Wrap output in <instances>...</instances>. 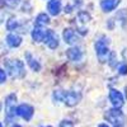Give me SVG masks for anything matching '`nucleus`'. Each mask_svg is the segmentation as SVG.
Here are the masks:
<instances>
[{"instance_id": "8", "label": "nucleus", "mask_w": 127, "mask_h": 127, "mask_svg": "<svg viewBox=\"0 0 127 127\" xmlns=\"http://www.w3.org/2000/svg\"><path fill=\"white\" fill-rule=\"evenodd\" d=\"M5 78H6V75H5V72H4L3 70H0V83H3V81H5Z\"/></svg>"}, {"instance_id": "3", "label": "nucleus", "mask_w": 127, "mask_h": 127, "mask_svg": "<svg viewBox=\"0 0 127 127\" xmlns=\"http://www.w3.org/2000/svg\"><path fill=\"white\" fill-rule=\"evenodd\" d=\"M117 4H118V0H103L100 5H102V8L105 10V12H108V10L113 9Z\"/></svg>"}, {"instance_id": "5", "label": "nucleus", "mask_w": 127, "mask_h": 127, "mask_svg": "<svg viewBox=\"0 0 127 127\" xmlns=\"http://www.w3.org/2000/svg\"><path fill=\"white\" fill-rule=\"evenodd\" d=\"M8 43H9V46H12V47H15V46H18V45L20 43V38H19L18 36L10 34V36L8 37Z\"/></svg>"}, {"instance_id": "9", "label": "nucleus", "mask_w": 127, "mask_h": 127, "mask_svg": "<svg viewBox=\"0 0 127 127\" xmlns=\"http://www.w3.org/2000/svg\"><path fill=\"white\" fill-rule=\"evenodd\" d=\"M61 127H72V126H71V123H70V122L65 121V122H62V123H61Z\"/></svg>"}, {"instance_id": "7", "label": "nucleus", "mask_w": 127, "mask_h": 127, "mask_svg": "<svg viewBox=\"0 0 127 127\" xmlns=\"http://www.w3.org/2000/svg\"><path fill=\"white\" fill-rule=\"evenodd\" d=\"M43 36H45L43 29H36V31L33 32V37H34L36 41H41L42 38H43Z\"/></svg>"}, {"instance_id": "2", "label": "nucleus", "mask_w": 127, "mask_h": 127, "mask_svg": "<svg viewBox=\"0 0 127 127\" xmlns=\"http://www.w3.org/2000/svg\"><path fill=\"white\" fill-rule=\"evenodd\" d=\"M111 100H112V104L114 105V107H120V105H122V103H123L122 95L117 90H112L111 92Z\"/></svg>"}, {"instance_id": "11", "label": "nucleus", "mask_w": 127, "mask_h": 127, "mask_svg": "<svg viewBox=\"0 0 127 127\" xmlns=\"http://www.w3.org/2000/svg\"><path fill=\"white\" fill-rule=\"evenodd\" d=\"M13 127H20V126H18V125H14V126H13Z\"/></svg>"}, {"instance_id": "10", "label": "nucleus", "mask_w": 127, "mask_h": 127, "mask_svg": "<svg viewBox=\"0 0 127 127\" xmlns=\"http://www.w3.org/2000/svg\"><path fill=\"white\" fill-rule=\"evenodd\" d=\"M100 127H108V126H105V125H102V126H100Z\"/></svg>"}, {"instance_id": "6", "label": "nucleus", "mask_w": 127, "mask_h": 127, "mask_svg": "<svg viewBox=\"0 0 127 127\" xmlns=\"http://www.w3.org/2000/svg\"><path fill=\"white\" fill-rule=\"evenodd\" d=\"M107 117H108L109 120L116 121V123H118V121H120V118H121V113H120V111H111Z\"/></svg>"}, {"instance_id": "12", "label": "nucleus", "mask_w": 127, "mask_h": 127, "mask_svg": "<svg viewBox=\"0 0 127 127\" xmlns=\"http://www.w3.org/2000/svg\"><path fill=\"white\" fill-rule=\"evenodd\" d=\"M0 127H3V126H1V123H0Z\"/></svg>"}, {"instance_id": "1", "label": "nucleus", "mask_w": 127, "mask_h": 127, "mask_svg": "<svg viewBox=\"0 0 127 127\" xmlns=\"http://www.w3.org/2000/svg\"><path fill=\"white\" fill-rule=\"evenodd\" d=\"M17 113L20 116V117H23L26 120H29L32 117L33 109H32V107H29L28 104H22V105H19V107L17 108Z\"/></svg>"}, {"instance_id": "4", "label": "nucleus", "mask_w": 127, "mask_h": 127, "mask_svg": "<svg viewBox=\"0 0 127 127\" xmlns=\"http://www.w3.org/2000/svg\"><path fill=\"white\" fill-rule=\"evenodd\" d=\"M48 8L52 14H56L60 9V0H51V3L48 4Z\"/></svg>"}, {"instance_id": "13", "label": "nucleus", "mask_w": 127, "mask_h": 127, "mask_svg": "<svg viewBox=\"0 0 127 127\" xmlns=\"http://www.w3.org/2000/svg\"><path fill=\"white\" fill-rule=\"evenodd\" d=\"M47 127H50V126H47Z\"/></svg>"}]
</instances>
